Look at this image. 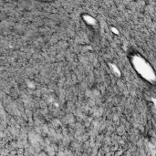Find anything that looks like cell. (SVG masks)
I'll use <instances>...</instances> for the list:
<instances>
[{
    "label": "cell",
    "mask_w": 156,
    "mask_h": 156,
    "mask_svg": "<svg viewBox=\"0 0 156 156\" xmlns=\"http://www.w3.org/2000/svg\"><path fill=\"white\" fill-rule=\"evenodd\" d=\"M135 67L137 68L138 71H140V73L146 79L148 80H152L154 78V74L152 72L151 68L141 58H137L135 59Z\"/></svg>",
    "instance_id": "6da1fadb"
}]
</instances>
